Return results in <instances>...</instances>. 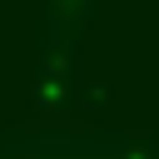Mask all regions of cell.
Returning <instances> with one entry per match:
<instances>
[{"label":"cell","instance_id":"cell-1","mask_svg":"<svg viewBox=\"0 0 159 159\" xmlns=\"http://www.w3.org/2000/svg\"><path fill=\"white\" fill-rule=\"evenodd\" d=\"M20 159H139L129 149H99V144H55V149H25Z\"/></svg>","mask_w":159,"mask_h":159}]
</instances>
